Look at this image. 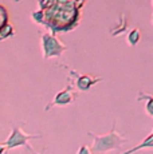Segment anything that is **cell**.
I'll return each mask as SVG.
<instances>
[{"label":"cell","mask_w":153,"mask_h":154,"mask_svg":"<svg viewBox=\"0 0 153 154\" xmlns=\"http://www.w3.org/2000/svg\"><path fill=\"white\" fill-rule=\"evenodd\" d=\"M14 35V27L11 23H7V24L2 26V28H0V39L4 40L7 39V38L12 36Z\"/></svg>","instance_id":"cell-7"},{"label":"cell","mask_w":153,"mask_h":154,"mask_svg":"<svg viewBox=\"0 0 153 154\" xmlns=\"http://www.w3.org/2000/svg\"><path fill=\"white\" fill-rule=\"evenodd\" d=\"M148 103H146V112L153 117V97H146Z\"/></svg>","instance_id":"cell-11"},{"label":"cell","mask_w":153,"mask_h":154,"mask_svg":"<svg viewBox=\"0 0 153 154\" xmlns=\"http://www.w3.org/2000/svg\"><path fill=\"white\" fill-rule=\"evenodd\" d=\"M149 146H153V134L151 135V137H148L145 141L142 142V143L140 145V146H137V147H134V149H132V150H129L128 153H132V152H136V150L138 149H144V147H149Z\"/></svg>","instance_id":"cell-8"},{"label":"cell","mask_w":153,"mask_h":154,"mask_svg":"<svg viewBox=\"0 0 153 154\" xmlns=\"http://www.w3.org/2000/svg\"><path fill=\"white\" fill-rule=\"evenodd\" d=\"M140 39H141V32H140V29L134 28V29H132V31L129 32L128 38H126V42L130 44V46H136V44L140 42Z\"/></svg>","instance_id":"cell-6"},{"label":"cell","mask_w":153,"mask_h":154,"mask_svg":"<svg viewBox=\"0 0 153 154\" xmlns=\"http://www.w3.org/2000/svg\"><path fill=\"white\" fill-rule=\"evenodd\" d=\"M90 152H92V150H90V147H87L86 145H83V146H82L81 149L78 150V153H79V154H85V153H86V154H89Z\"/></svg>","instance_id":"cell-12"},{"label":"cell","mask_w":153,"mask_h":154,"mask_svg":"<svg viewBox=\"0 0 153 154\" xmlns=\"http://www.w3.org/2000/svg\"><path fill=\"white\" fill-rule=\"evenodd\" d=\"M42 51L43 58L48 59L51 56H59L63 51H66V46L58 40L54 35L45 34L42 36Z\"/></svg>","instance_id":"cell-2"},{"label":"cell","mask_w":153,"mask_h":154,"mask_svg":"<svg viewBox=\"0 0 153 154\" xmlns=\"http://www.w3.org/2000/svg\"><path fill=\"white\" fill-rule=\"evenodd\" d=\"M74 98H75L74 91L70 90V88H66V90L61 91V93L55 97V99L52 103H54V105H67V103L73 102Z\"/></svg>","instance_id":"cell-4"},{"label":"cell","mask_w":153,"mask_h":154,"mask_svg":"<svg viewBox=\"0 0 153 154\" xmlns=\"http://www.w3.org/2000/svg\"><path fill=\"white\" fill-rule=\"evenodd\" d=\"M97 81H98V78H94V76H90V75H82L76 79V87L81 91H86V90H89Z\"/></svg>","instance_id":"cell-5"},{"label":"cell","mask_w":153,"mask_h":154,"mask_svg":"<svg viewBox=\"0 0 153 154\" xmlns=\"http://www.w3.org/2000/svg\"><path fill=\"white\" fill-rule=\"evenodd\" d=\"M31 138H40V135H32V134H24L22 129L14 126V130L11 133L10 138H8L5 142L2 143V147H0V153H3L5 150V147L8 149H12V147L16 146H22V145H27V141L31 140Z\"/></svg>","instance_id":"cell-3"},{"label":"cell","mask_w":153,"mask_h":154,"mask_svg":"<svg viewBox=\"0 0 153 154\" xmlns=\"http://www.w3.org/2000/svg\"><path fill=\"white\" fill-rule=\"evenodd\" d=\"M90 135L94 138L93 150H95V152H106V150L116 149V147H118L120 145L126 141L125 138H122L114 130L106 135H94L92 133H90Z\"/></svg>","instance_id":"cell-1"},{"label":"cell","mask_w":153,"mask_h":154,"mask_svg":"<svg viewBox=\"0 0 153 154\" xmlns=\"http://www.w3.org/2000/svg\"><path fill=\"white\" fill-rule=\"evenodd\" d=\"M0 12H2V23H0V24L4 26V24H7V19H8V12H7L4 5L0 7Z\"/></svg>","instance_id":"cell-9"},{"label":"cell","mask_w":153,"mask_h":154,"mask_svg":"<svg viewBox=\"0 0 153 154\" xmlns=\"http://www.w3.org/2000/svg\"><path fill=\"white\" fill-rule=\"evenodd\" d=\"M32 19H34L35 22H38V23L43 22V19H45V14H43V11H38V12H34V14H32Z\"/></svg>","instance_id":"cell-10"}]
</instances>
